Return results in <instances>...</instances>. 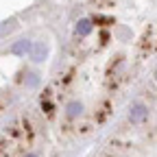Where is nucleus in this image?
Listing matches in <instances>:
<instances>
[{
  "label": "nucleus",
  "instance_id": "1",
  "mask_svg": "<svg viewBox=\"0 0 157 157\" xmlns=\"http://www.w3.org/2000/svg\"><path fill=\"white\" fill-rule=\"evenodd\" d=\"M148 118V107L146 105H142V103H133L131 105V109H129V120L131 122H135V124H140V122H144Z\"/></svg>",
  "mask_w": 157,
  "mask_h": 157
},
{
  "label": "nucleus",
  "instance_id": "2",
  "mask_svg": "<svg viewBox=\"0 0 157 157\" xmlns=\"http://www.w3.org/2000/svg\"><path fill=\"white\" fill-rule=\"evenodd\" d=\"M31 48H33V44L29 42V39H20V42H15L11 48H9V52L11 55H17V57H22V55H31Z\"/></svg>",
  "mask_w": 157,
  "mask_h": 157
},
{
  "label": "nucleus",
  "instance_id": "3",
  "mask_svg": "<svg viewBox=\"0 0 157 157\" xmlns=\"http://www.w3.org/2000/svg\"><path fill=\"white\" fill-rule=\"evenodd\" d=\"M46 46L42 44V42H37V44H33V48H31V59H33V61H44V59H46Z\"/></svg>",
  "mask_w": 157,
  "mask_h": 157
},
{
  "label": "nucleus",
  "instance_id": "4",
  "mask_svg": "<svg viewBox=\"0 0 157 157\" xmlns=\"http://www.w3.org/2000/svg\"><path fill=\"white\" fill-rule=\"evenodd\" d=\"M66 113H68V118L81 116V113H83V103H81V101H70V103L66 105Z\"/></svg>",
  "mask_w": 157,
  "mask_h": 157
},
{
  "label": "nucleus",
  "instance_id": "5",
  "mask_svg": "<svg viewBox=\"0 0 157 157\" xmlns=\"http://www.w3.org/2000/svg\"><path fill=\"white\" fill-rule=\"evenodd\" d=\"M90 31H92V22L90 20H78L76 22V35H90Z\"/></svg>",
  "mask_w": 157,
  "mask_h": 157
},
{
  "label": "nucleus",
  "instance_id": "6",
  "mask_svg": "<svg viewBox=\"0 0 157 157\" xmlns=\"http://www.w3.org/2000/svg\"><path fill=\"white\" fill-rule=\"evenodd\" d=\"M13 29H15V20H7V22H2V24H0V37L11 33Z\"/></svg>",
  "mask_w": 157,
  "mask_h": 157
},
{
  "label": "nucleus",
  "instance_id": "7",
  "mask_svg": "<svg viewBox=\"0 0 157 157\" xmlns=\"http://www.w3.org/2000/svg\"><path fill=\"white\" fill-rule=\"evenodd\" d=\"M26 157H37V155H26Z\"/></svg>",
  "mask_w": 157,
  "mask_h": 157
},
{
  "label": "nucleus",
  "instance_id": "8",
  "mask_svg": "<svg viewBox=\"0 0 157 157\" xmlns=\"http://www.w3.org/2000/svg\"><path fill=\"white\" fill-rule=\"evenodd\" d=\"M155 76H157V72H155Z\"/></svg>",
  "mask_w": 157,
  "mask_h": 157
}]
</instances>
